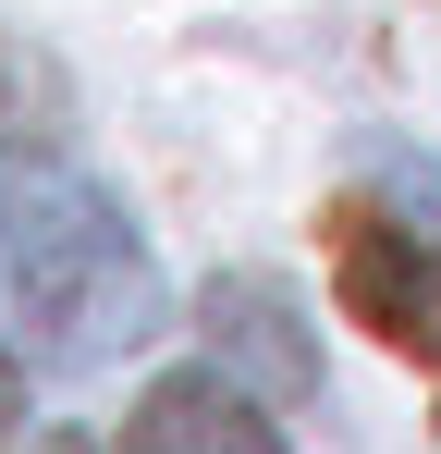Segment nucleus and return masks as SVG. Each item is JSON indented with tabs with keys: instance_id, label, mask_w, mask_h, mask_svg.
<instances>
[{
	"instance_id": "f257e3e1",
	"label": "nucleus",
	"mask_w": 441,
	"mask_h": 454,
	"mask_svg": "<svg viewBox=\"0 0 441 454\" xmlns=\"http://www.w3.org/2000/svg\"><path fill=\"white\" fill-rule=\"evenodd\" d=\"M172 319L135 222L74 172H0V344L37 369H111Z\"/></svg>"
},
{
	"instance_id": "f03ea898",
	"label": "nucleus",
	"mask_w": 441,
	"mask_h": 454,
	"mask_svg": "<svg viewBox=\"0 0 441 454\" xmlns=\"http://www.w3.org/2000/svg\"><path fill=\"white\" fill-rule=\"evenodd\" d=\"M331 270H344V307H356L380 344H405V356L441 369V246L417 222H368V209H344Z\"/></svg>"
},
{
	"instance_id": "7ed1b4c3",
	"label": "nucleus",
	"mask_w": 441,
	"mask_h": 454,
	"mask_svg": "<svg viewBox=\"0 0 441 454\" xmlns=\"http://www.w3.org/2000/svg\"><path fill=\"white\" fill-rule=\"evenodd\" d=\"M197 332H209V356L233 380H258L270 405H306L319 393V332H306V307L282 283H258V270H220L209 295H197Z\"/></svg>"
},
{
	"instance_id": "20e7f679",
	"label": "nucleus",
	"mask_w": 441,
	"mask_h": 454,
	"mask_svg": "<svg viewBox=\"0 0 441 454\" xmlns=\"http://www.w3.org/2000/svg\"><path fill=\"white\" fill-rule=\"evenodd\" d=\"M123 454H282V442H270V418H258V380H233L209 356V369L147 380V405L123 418Z\"/></svg>"
},
{
	"instance_id": "39448f33",
	"label": "nucleus",
	"mask_w": 441,
	"mask_h": 454,
	"mask_svg": "<svg viewBox=\"0 0 441 454\" xmlns=\"http://www.w3.org/2000/svg\"><path fill=\"white\" fill-rule=\"evenodd\" d=\"M0 136H62V74L0 37Z\"/></svg>"
},
{
	"instance_id": "423d86ee",
	"label": "nucleus",
	"mask_w": 441,
	"mask_h": 454,
	"mask_svg": "<svg viewBox=\"0 0 441 454\" xmlns=\"http://www.w3.org/2000/svg\"><path fill=\"white\" fill-rule=\"evenodd\" d=\"M368 184L392 197V222H417V233L441 246V160H429V148H368Z\"/></svg>"
},
{
	"instance_id": "0eeeda50",
	"label": "nucleus",
	"mask_w": 441,
	"mask_h": 454,
	"mask_svg": "<svg viewBox=\"0 0 441 454\" xmlns=\"http://www.w3.org/2000/svg\"><path fill=\"white\" fill-rule=\"evenodd\" d=\"M12 418H25V380H12V356H0V442H12Z\"/></svg>"
},
{
	"instance_id": "6e6552de",
	"label": "nucleus",
	"mask_w": 441,
	"mask_h": 454,
	"mask_svg": "<svg viewBox=\"0 0 441 454\" xmlns=\"http://www.w3.org/2000/svg\"><path fill=\"white\" fill-rule=\"evenodd\" d=\"M37 454H98V442H86V430H50V442H37Z\"/></svg>"
}]
</instances>
